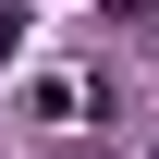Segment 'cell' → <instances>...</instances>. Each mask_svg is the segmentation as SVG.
Here are the masks:
<instances>
[{
  "instance_id": "6da1fadb",
  "label": "cell",
  "mask_w": 159,
  "mask_h": 159,
  "mask_svg": "<svg viewBox=\"0 0 159 159\" xmlns=\"http://www.w3.org/2000/svg\"><path fill=\"white\" fill-rule=\"evenodd\" d=\"M12 49H25V12H12V0H0V61H12Z\"/></svg>"
},
{
  "instance_id": "7a4b0ae2",
  "label": "cell",
  "mask_w": 159,
  "mask_h": 159,
  "mask_svg": "<svg viewBox=\"0 0 159 159\" xmlns=\"http://www.w3.org/2000/svg\"><path fill=\"white\" fill-rule=\"evenodd\" d=\"M147 12H159V0H110V25H147Z\"/></svg>"
},
{
  "instance_id": "3957f363",
  "label": "cell",
  "mask_w": 159,
  "mask_h": 159,
  "mask_svg": "<svg viewBox=\"0 0 159 159\" xmlns=\"http://www.w3.org/2000/svg\"><path fill=\"white\" fill-rule=\"evenodd\" d=\"M147 159H159V147H147Z\"/></svg>"
}]
</instances>
